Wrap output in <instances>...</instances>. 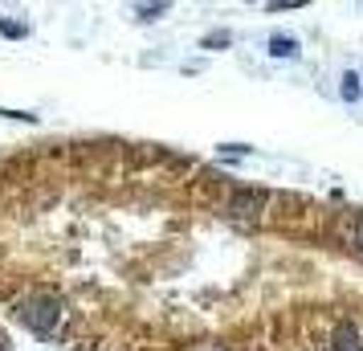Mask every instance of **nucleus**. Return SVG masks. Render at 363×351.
Wrapping results in <instances>:
<instances>
[{"label":"nucleus","mask_w":363,"mask_h":351,"mask_svg":"<svg viewBox=\"0 0 363 351\" xmlns=\"http://www.w3.org/2000/svg\"><path fill=\"white\" fill-rule=\"evenodd\" d=\"M0 311L66 351H363V208L160 143H25Z\"/></svg>","instance_id":"obj_1"},{"label":"nucleus","mask_w":363,"mask_h":351,"mask_svg":"<svg viewBox=\"0 0 363 351\" xmlns=\"http://www.w3.org/2000/svg\"><path fill=\"white\" fill-rule=\"evenodd\" d=\"M269 53H274V57H290V53H298V41H290V37H274V41H269Z\"/></svg>","instance_id":"obj_2"},{"label":"nucleus","mask_w":363,"mask_h":351,"mask_svg":"<svg viewBox=\"0 0 363 351\" xmlns=\"http://www.w3.org/2000/svg\"><path fill=\"white\" fill-rule=\"evenodd\" d=\"M167 13V4H139L135 9V17H143V21H155V17H164Z\"/></svg>","instance_id":"obj_3"},{"label":"nucleus","mask_w":363,"mask_h":351,"mask_svg":"<svg viewBox=\"0 0 363 351\" xmlns=\"http://www.w3.org/2000/svg\"><path fill=\"white\" fill-rule=\"evenodd\" d=\"M343 99L347 102L359 99V78H355V74H347V78H343Z\"/></svg>","instance_id":"obj_4"},{"label":"nucleus","mask_w":363,"mask_h":351,"mask_svg":"<svg viewBox=\"0 0 363 351\" xmlns=\"http://www.w3.org/2000/svg\"><path fill=\"white\" fill-rule=\"evenodd\" d=\"M0 33H9V37H25V25H13V21L0 17Z\"/></svg>","instance_id":"obj_5"},{"label":"nucleus","mask_w":363,"mask_h":351,"mask_svg":"<svg viewBox=\"0 0 363 351\" xmlns=\"http://www.w3.org/2000/svg\"><path fill=\"white\" fill-rule=\"evenodd\" d=\"M225 41H229V33H213L204 45H208V50H216V45H225Z\"/></svg>","instance_id":"obj_6"},{"label":"nucleus","mask_w":363,"mask_h":351,"mask_svg":"<svg viewBox=\"0 0 363 351\" xmlns=\"http://www.w3.org/2000/svg\"><path fill=\"white\" fill-rule=\"evenodd\" d=\"M0 351H13L9 347V331H4V323H0Z\"/></svg>","instance_id":"obj_7"}]
</instances>
